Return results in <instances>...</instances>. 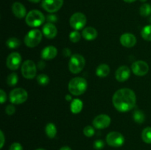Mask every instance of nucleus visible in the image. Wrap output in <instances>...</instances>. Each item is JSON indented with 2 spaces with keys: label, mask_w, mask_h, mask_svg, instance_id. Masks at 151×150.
Here are the masks:
<instances>
[{
  "label": "nucleus",
  "mask_w": 151,
  "mask_h": 150,
  "mask_svg": "<svg viewBox=\"0 0 151 150\" xmlns=\"http://www.w3.org/2000/svg\"><path fill=\"white\" fill-rule=\"evenodd\" d=\"M112 102L118 111L125 113L135 107L137 96L134 91L130 88H121L114 93Z\"/></svg>",
  "instance_id": "obj_1"
},
{
  "label": "nucleus",
  "mask_w": 151,
  "mask_h": 150,
  "mask_svg": "<svg viewBox=\"0 0 151 150\" xmlns=\"http://www.w3.org/2000/svg\"><path fill=\"white\" fill-rule=\"evenodd\" d=\"M87 87H88V83L86 79L79 76L71 79L68 85L69 91L74 96L82 95L86 91Z\"/></svg>",
  "instance_id": "obj_2"
},
{
  "label": "nucleus",
  "mask_w": 151,
  "mask_h": 150,
  "mask_svg": "<svg viewBox=\"0 0 151 150\" xmlns=\"http://www.w3.org/2000/svg\"><path fill=\"white\" fill-rule=\"evenodd\" d=\"M25 21L28 26L37 27L44 24L45 21V16L39 10H32L27 14Z\"/></svg>",
  "instance_id": "obj_3"
},
{
  "label": "nucleus",
  "mask_w": 151,
  "mask_h": 150,
  "mask_svg": "<svg viewBox=\"0 0 151 150\" xmlns=\"http://www.w3.org/2000/svg\"><path fill=\"white\" fill-rule=\"evenodd\" d=\"M86 60L83 56L80 54H75L71 56L69 61V69L72 74L81 72L85 66Z\"/></svg>",
  "instance_id": "obj_4"
},
{
  "label": "nucleus",
  "mask_w": 151,
  "mask_h": 150,
  "mask_svg": "<svg viewBox=\"0 0 151 150\" xmlns=\"http://www.w3.org/2000/svg\"><path fill=\"white\" fill-rule=\"evenodd\" d=\"M42 32L38 29H31L24 37L25 45L29 48H34L41 43L42 40Z\"/></svg>",
  "instance_id": "obj_5"
},
{
  "label": "nucleus",
  "mask_w": 151,
  "mask_h": 150,
  "mask_svg": "<svg viewBox=\"0 0 151 150\" xmlns=\"http://www.w3.org/2000/svg\"><path fill=\"white\" fill-rule=\"evenodd\" d=\"M9 97L10 101L13 104H21L27 99L28 94L24 88H17L10 91Z\"/></svg>",
  "instance_id": "obj_6"
},
{
  "label": "nucleus",
  "mask_w": 151,
  "mask_h": 150,
  "mask_svg": "<svg viewBox=\"0 0 151 150\" xmlns=\"http://www.w3.org/2000/svg\"><path fill=\"white\" fill-rule=\"evenodd\" d=\"M36 65L32 60H25L22 65V74L26 79H33L36 75Z\"/></svg>",
  "instance_id": "obj_7"
},
{
  "label": "nucleus",
  "mask_w": 151,
  "mask_h": 150,
  "mask_svg": "<svg viewBox=\"0 0 151 150\" xmlns=\"http://www.w3.org/2000/svg\"><path fill=\"white\" fill-rule=\"evenodd\" d=\"M86 17L82 13H75L69 19L70 26L75 30H80L85 26L86 24Z\"/></svg>",
  "instance_id": "obj_8"
},
{
  "label": "nucleus",
  "mask_w": 151,
  "mask_h": 150,
  "mask_svg": "<svg viewBox=\"0 0 151 150\" xmlns=\"http://www.w3.org/2000/svg\"><path fill=\"white\" fill-rule=\"evenodd\" d=\"M106 143L112 147H120L125 143V138L118 132H111L106 136Z\"/></svg>",
  "instance_id": "obj_9"
},
{
  "label": "nucleus",
  "mask_w": 151,
  "mask_h": 150,
  "mask_svg": "<svg viewBox=\"0 0 151 150\" xmlns=\"http://www.w3.org/2000/svg\"><path fill=\"white\" fill-rule=\"evenodd\" d=\"M63 0H43L41 7L44 10L50 13L58 11L63 6Z\"/></svg>",
  "instance_id": "obj_10"
},
{
  "label": "nucleus",
  "mask_w": 151,
  "mask_h": 150,
  "mask_svg": "<svg viewBox=\"0 0 151 150\" xmlns=\"http://www.w3.org/2000/svg\"><path fill=\"white\" fill-rule=\"evenodd\" d=\"M22 63V56L18 52H12L7 57L6 60L7 67L10 70H17Z\"/></svg>",
  "instance_id": "obj_11"
},
{
  "label": "nucleus",
  "mask_w": 151,
  "mask_h": 150,
  "mask_svg": "<svg viewBox=\"0 0 151 150\" xmlns=\"http://www.w3.org/2000/svg\"><path fill=\"white\" fill-rule=\"evenodd\" d=\"M131 69L134 74L137 76H145L149 71V66L146 62L143 60H137L134 62L131 66Z\"/></svg>",
  "instance_id": "obj_12"
},
{
  "label": "nucleus",
  "mask_w": 151,
  "mask_h": 150,
  "mask_svg": "<svg viewBox=\"0 0 151 150\" xmlns=\"http://www.w3.org/2000/svg\"><path fill=\"white\" fill-rule=\"evenodd\" d=\"M111 118L106 114H100L96 116L93 120V126L98 129H103L108 127L111 124Z\"/></svg>",
  "instance_id": "obj_13"
},
{
  "label": "nucleus",
  "mask_w": 151,
  "mask_h": 150,
  "mask_svg": "<svg viewBox=\"0 0 151 150\" xmlns=\"http://www.w3.org/2000/svg\"><path fill=\"white\" fill-rule=\"evenodd\" d=\"M131 76V70L127 66H122L118 68L115 73V77L117 81L120 82H125L129 79Z\"/></svg>",
  "instance_id": "obj_14"
},
{
  "label": "nucleus",
  "mask_w": 151,
  "mask_h": 150,
  "mask_svg": "<svg viewBox=\"0 0 151 150\" xmlns=\"http://www.w3.org/2000/svg\"><path fill=\"white\" fill-rule=\"evenodd\" d=\"M119 41H120L121 44L127 48L134 47L137 44V38L135 35L131 33H128V32L122 34Z\"/></svg>",
  "instance_id": "obj_15"
},
{
  "label": "nucleus",
  "mask_w": 151,
  "mask_h": 150,
  "mask_svg": "<svg viewBox=\"0 0 151 150\" xmlns=\"http://www.w3.org/2000/svg\"><path fill=\"white\" fill-rule=\"evenodd\" d=\"M42 33L48 39H52L57 35L58 29L54 24L47 23L44 25L42 29Z\"/></svg>",
  "instance_id": "obj_16"
},
{
  "label": "nucleus",
  "mask_w": 151,
  "mask_h": 150,
  "mask_svg": "<svg viewBox=\"0 0 151 150\" xmlns=\"http://www.w3.org/2000/svg\"><path fill=\"white\" fill-rule=\"evenodd\" d=\"M57 54L58 50L56 47L53 46H48L41 51V57L43 60H50L54 59L57 56Z\"/></svg>",
  "instance_id": "obj_17"
},
{
  "label": "nucleus",
  "mask_w": 151,
  "mask_h": 150,
  "mask_svg": "<svg viewBox=\"0 0 151 150\" xmlns=\"http://www.w3.org/2000/svg\"><path fill=\"white\" fill-rule=\"evenodd\" d=\"M12 12L18 19H23L26 16V8L22 3L18 1L14 2L12 5Z\"/></svg>",
  "instance_id": "obj_18"
},
{
  "label": "nucleus",
  "mask_w": 151,
  "mask_h": 150,
  "mask_svg": "<svg viewBox=\"0 0 151 150\" xmlns=\"http://www.w3.org/2000/svg\"><path fill=\"white\" fill-rule=\"evenodd\" d=\"M83 38L86 41H93L97 37V31L92 26L84 28L82 32Z\"/></svg>",
  "instance_id": "obj_19"
},
{
  "label": "nucleus",
  "mask_w": 151,
  "mask_h": 150,
  "mask_svg": "<svg viewBox=\"0 0 151 150\" xmlns=\"http://www.w3.org/2000/svg\"><path fill=\"white\" fill-rule=\"evenodd\" d=\"M109 73H110V67L109 65L105 63L99 65L96 69V74L99 77H106L109 74Z\"/></svg>",
  "instance_id": "obj_20"
},
{
  "label": "nucleus",
  "mask_w": 151,
  "mask_h": 150,
  "mask_svg": "<svg viewBox=\"0 0 151 150\" xmlns=\"http://www.w3.org/2000/svg\"><path fill=\"white\" fill-rule=\"evenodd\" d=\"M83 101H81L79 99H75L72 101L71 103L70 109L71 111L74 114H77V113H79L83 109Z\"/></svg>",
  "instance_id": "obj_21"
},
{
  "label": "nucleus",
  "mask_w": 151,
  "mask_h": 150,
  "mask_svg": "<svg viewBox=\"0 0 151 150\" xmlns=\"http://www.w3.org/2000/svg\"><path fill=\"white\" fill-rule=\"evenodd\" d=\"M46 135L50 138H54L57 134V129L54 124L49 123L47 124L45 127Z\"/></svg>",
  "instance_id": "obj_22"
},
{
  "label": "nucleus",
  "mask_w": 151,
  "mask_h": 150,
  "mask_svg": "<svg viewBox=\"0 0 151 150\" xmlns=\"http://www.w3.org/2000/svg\"><path fill=\"white\" fill-rule=\"evenodd\" d=\"M133 118H134V121L138 124H142L145 120V116L144 113L140 110H136L133 113Z\"/></svg>",
  "instance_id": "obj_23"
},
{
  "label": "nucleus",
  "mask_w": 151,
  "mask_h": 150,
  "mask_svg": "<svg viewBox=\"0 0 151 150\" xmlns=\"http://www.w3.org/2000/svg\"><path fill=\"white\" fill-rule=\"evenodd\" d=\"M142 138L143 141L146 144H151V127L147 126L143 129L142 132Z\"/></svg>",
  "instance_id": "obj_24"
},
{
  "label": "nucleus",
  "mask_w": 151,
  "mask_h": 150,
  "mask_svg": "<svg viewBox=\"0 0 151 150\" xmlns=\"http://www.w3.org/2000/svg\"><path fill=\"white\" fill-rule=\"evenodd\" d=\"M6 45L10 49L19 48L21 46V41L16 38H10L6 41Z\"/></svg>",
  "instance_id": "obj_25"
},
{
  "label": "nucleus",
  "mask_w": 151,
  "mask_h": 150,
  "mask_svg": "<svg viewBox=\"0 0 151 150\" xmlns=\"http://www.w3.org/2000/svg\"><path fill=\"white\" fill-rule=\"evenodd\" d=\"M141 35L145 41H151V25L144 26L141 31Z\"/></svg>",
  "instance_id": "obj_26"
},
{
  "label": "nucleus",
  "mask_w": 151,
  "mask_h": 150,
  "mask_svg": "<svg viewBox=\"0 0 151 150\" xmlns=\"http://www.w3.org/2000/svg\"><path fill=\"white\" fill-rule=\"evenodd\" d=\"M139 13L143 17H147L151 14V5L150 4H144L140 7Z\"/></svg>",
  "instance_id": "obj_27"
},
{
  "label": "nucleus",
  "mask_w": 151,
  "mask_h": 150,
  "mask_svg": "<svg viewBox=\"0 0 151 150\" xmlns=\"http://www.w3.org/2000/svg\"><path fill=\"white\" fill-rule=\"evenodd\" d=\"M18 80H19V77H18L17 74L12 73L7 76L6 82L9 86H15L18 83Z\"/></svg>",
  "instance_id": "obj_28"
},
{
  "label": "nucleus",
  "mask_w": 151,
  "mask_h": 150,
  "mask_svg": "<svg viewBox=\"0 0 151 150\" xmlns=\"http://www.w3.org/2000/svg\"><path fill=\"white\" fill-rule=\"evenodd\" d=\"M37 82L40 85H46L50 82V78L47 74H41L37 76Z\"/></svg>",
  "instance_id": "obj_29"
},
{
  "label": "nucleus",
  "mask_w": 151,
  "mask_h": 150,
  "mask_svg": "<svg viewBox=\"0 0 151 150\" xmlns=\"http://www.w3.org/2000/svg\"><path fill=\"white\" fill-rule=\"evenodd\" d=\"M81 38V35L80 34L79 32H78L77 30L72 31L69 34V39L73 43H78V41H80Z\"/></svg>",
  "instance_id": "obj_30"
},
{
  "label": "nucleus",
  "mask_w": 151,
  "mask_h": 150,
  "mask_svg": "<svg viewBox=\"0 0 151 150\" xmlns=\"http://www.w3.org/2000/svg\"><path fill=\"white\" fill-rule=\"evenodd\" d=\"M95 133V130H94V127L91 126H86L85 128L83 129V134L86 135V137H92L93 135H94Z\"/></svg>",
  "instance_id": "obj_31"
},
{
  "label": "nucleus",
  "mask_w": 151,
  "mask_h": 150,
  "mask_svg": "<svg viewBox=\"0 0 151 150\" xmlns=\"http://www.w3.org/2000/svg\"><path fill=\"white\" fill-rule=\"evenodd\" d=\"M105 146L104 141L102 140H97L94 142V148L97 150H100Z\"/></svg>",
  "instance_id": "obj_32"
},
{
  "label": "nucleus",
  "mask_w": 151,
  "mask_h": 150,
  "mask_svg": "<svg viewBox=\"0 0 151 150\" xmlns=\"http://www.w3.org/2000/svg\"><path fill=\"white\" fill-rule=\"evenodd\" d=\"M15 111H16V107H14L13 104H8V105L6 107L5 112L7 115H9V116L13 115V113H15Z\"/></svg>",
  "instance_id": "obj_33"
},
{
  "label": "nucleus",
  "mask_w": 151,
  "mask_h": 150,
  "mask_svg": "<svg viewBox=\"0 0 151 150\" xmlns=\"http://www.w3.org/2000/svg\"><path fill=\"white\" fill-rule=\"evenodd\" d=\"M9 150H23V147L19 143H13L10 146Z\"/></svg>",
  "instance_id": "obj_34"
},
{
  "label": "nucleus",
  "mask_w": 151,
  "mask_h": 150,
  "mask_svg": "<svg viewBox=\"0 0 151 150\" xmlns=\"http://www.w3.org/2000/svg\"><path fill=\"white\" fill-rule=\"evenodd\" d=\"M7 100V95H6V93L4 92V90H0V102L1 104L4 103Z\"/></svg>",
  "instance_id": "obj_35"
},
{
  "label": "nucleus",
  "mask_w": 151,
  "mask_h": 150,
  "mask_svg": "<svg viewBox=\"0 0 151 150\" xmlns=\"http://www.w3.org/2000/svg\"><path fill=\"white\" fill-rule=\"evenodd\" d=\"M47 21H48L49 23H55V22L57 21L58 19H57V16L55 15H49L47 16Z\"/></svg>",
  "instance_id": "obj_36"
},
{
  "label": "nucleus",
  "mask_w": 151,
  "mask_h": 150,
  "mask_svg": "<svg viewBox=\"0 0 151 150\" xmlns=\"http://www.w3.org/2000/svg\"><path fill=\"white\" fill-rule=\"evenodd\" d=\"M71 50L68 48H65L63 50V54L65 56V57H69L71 55Z\"/></svg>",
  "instance_id": "obj_37"
},
{
  "label": "nucleus",
  "mask_w": 151,
  "mask_h": 150,
  "mask_svg": "<svg viewBox=\"0 0 151 150\" xmlns=\"http://www.w3.org/2000/svg\"><path fill=\"white\" fill-rule=\"evenodd\" d=\"M0 136H1V146H0V148L2 149L3 146H4V135L1 130L0 131Z\"/></svg>",
  "instance_id": "obj_38"
},
{
  "label": "nucleus",
  "mask_w": 151,
  "mask_h": 150,
  "mask_svg": "<svg viewBox=\"0 0 151 150\" xmlns=\"http://www.w3.org/2000/svg\"><path fill=\"white\" fill-rule=\"evenodd\" d=\"M44 67H45V63H44V62L41 61L38 63V68H39L40 69H43Z\"/></svg>",
  "instance_id": "obj_39"
},
{
  "label": "nucleus",
  "mask_w": 151,
  "mask_h": 150,
  "mask_svg": "<svg viewBox=\"0 0 151 150\" xmlns=\"http://www.w3.org/2000/svg\"><path fill=\"white\" fill-rule=\"evenodd\" d=\"M60 150H72V149H71L70 147L67 146H65L61 147V148L60 149Z\"/></svg>",
  "instance_id": "obj_40"
},
{
  "label": "nucleus",
  "mask_w": 151,
  "mask_h": 150,
  "mask_svg": "<svg viewBox=\"0 0 151 150\" xmlns=\"http://www.w3.org/2000/svg\"><path fill=\"white\" fill-rule=\"evenodd\" d=\"M66 99L68 101H72V96H71V95H69V94H68V95H66Z\"/></svg>",
  "instance_id": "obj_41"
},
{
  "label": "nucleus",
  "mask_w": 151,
  "mask_h": 150,
  "mask_svg": "<svg viewBox=\"0 0 151 150\" xmlns=\"http://www.w3.org/2000/svg\"><path fill=\"white\" fill-rule=\"evenodd\" d=\"M123 1L127 3H132V2H134V1H136L137 0H123Z\"/></svg>",
  "instance_id": "obj_42"
},
{
  "label": "nucleus",
  "mask_w": 151,
  "mask_h": 150,
  "mask_svg": "<svg viewBox=\"0 0 151 150\" xmlns=\"http://www.w3.org/2000/svg\"><path fill=\"white\" fill-rule=\"evenodd\" d=\"M28 1H31V2L32 3H38L41 1V0H28Z\"/></svg>",
  "instance_id": "obj_43"
},
{
  "label": "nucleus",
  "mask_w": 151,
  "mask_h": 150,
  "mask_svg": "<svg viewBox=\"0 0 151 150\" xmlns=\"http://www.w3.org/2000/svg\"><path fill=\"white\" fill-rule=\"evenodd\" d=\"M146 1H147V0H140V1H141V2H145Z\"/></svg>",
  "instance_id": "obj_44"
},
{
  "label": "nucleus",
  "mask_w": 151,
  "mask_h": 150,
  "mask_svg": "<svg viewBox=\"0 0 151 150\" xmlns=\"http://www.w3.org/2000/svg\"><path fill=\"white\" fill-rule=\"evenodd\" d=\"M36 150H45V149H41V148H40V149H37Z\"/></svg>",
  "instance_id": "obj_45"
},
{
  "label": "nucleus",
  "mask_w": 151,
  "mask_h": 150,
  "mask_svg": "<svg viewBox=\"0 0 151 150\" xmlns=\"http://www.w3.org/2000/svg\"><path fill=\"white\" fill-rule=\"evenodd\" d=\"M150 23H151V16H150Z\"/></svg>",
  "instance_id": "obj_46"
}]
</instances>
